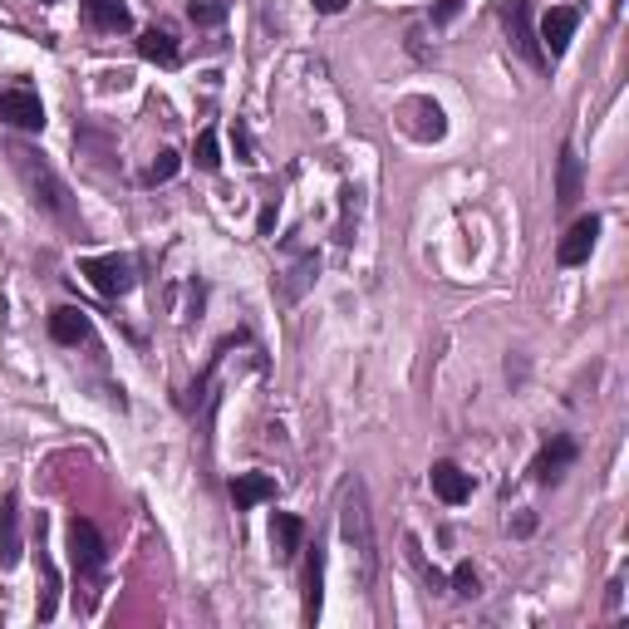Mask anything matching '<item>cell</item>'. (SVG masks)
I'll use <instances>...</instances> for the list:
<instances>
[{"label": "cell", "mask_w": 629, "mask_h": 629, "mask_svg": "<svg viewBox=\"0 0 629 629\" xmlns=\"http://www.w3.org/2000/svg\"><path fill=\"white\" fill-rule=\"evenodd\" d=\"M340 536L344 546L354 551L359 566V585L369 590L379 580V536H374V512H369V492L359 477H349L340 487Z\"/></svg>", "instance_id": "cell-1"}, {"label": "cell", "mask_w": 629, "mask_h": 629, "mask_svg": "<svg viewBox=\"0 0 629 629\" xmlns=\"http://www.w3.org/2000/svg\"><path fill=\"white\" fill-rule=\"evenodd\" d=\"M10 163H15L20 182H25V192H30V202H35L40 212H50L55 222H79L64 177H59L55 163H50L40 148H30V143H10Z\"/></svg>", "instance_id": "cell-2"}, {"label": "cell", "mask_w": 629, "mask_h": 629, "mask_svg": "<svg viewBox=\"0 0 629 629\" xmlns=\"http://www.w3.org/2000/svg\"><path fill=\"white\" fill-rule=\"evenodd\" d=\"M69 556H74L79 580H89V585L109 571V546H104V536H99V526H94V521H84V516H74V521H69Z\"/></svg>", "instance_id": "cell-3"}, {"label": "cell", "mask_w": 629, "mask_h": 629, "mask_svg": "<svg viewBox=\"0 0 629 629\" xmlns=\"http://www.w3.org/2000/svg\"><path fill=\"white\" fill-rule=\"evenodd\" d=\"M286 256H290V266L276 276V300H281V305H295L305 290L315 286V276H320V256H315L310 246H300V241H290Z\"/></svg>", "instance_id": "cell-4"}, {"label": "cell", "mask_w": 629, "mask_h": 629, "mask_svg": "<svg viewBox=\"0 0 629 629\" xmlns=\"http://www.w3.org/2000/svg\"><path fill=\"white\" fill-rule=\"evenodd\" d=\"M79 276H89V286L99 290V295L118 300V295L133 290V261L118 256V251H109V256H89V261H79Z\"/></svg>", "instance_id": "cell-5"}, {"label": "cell", "mask_w": 629, "mask_h": 629, "mask_svg": "<svg viewBox=\"0 0 629 629\" xmlns=\"http://www.w3.org/2000/svg\"><path fill=\"white\" fill-rule=\"evenodd\" d=\"M0 123L20 128V133H40L45 128V104L35 89H5L0 94Z\"/></svg>", "instance_id": "cell-6"}, {"label": "cell", "mask_w": 629, "mask_h": 629, "mask_svg": "<svg viewBox=\"0 0 629 629\" xmlns=\"http://www.w3.org/2000/svg\"><path fill=\"white\" fill-rule=\"evenodd\" d=\"M531 10H536L531 0H512V5H507V35H512L516 55L541 69V64H546V50H541V40H536V30H531Z\"/></svg>", "instance_id": "cell-7"}, {"label": "cell", "mask_w": 629, "mask_h": 629, "mask_svg": "<svg viewBox=\"0 0 629 629\" xmlns=\"http://www.w3.org/2000/svg\"><path fill=\"white\" fill-rule=\"evenodd\" d=\"M575 25H580V10L575 5H551L546 15H541V30H536V40H541V50L551 59L566 55V45H571Z\"/></svg>", "instance_id": "cell-8"}, {"label": "cell", "mask_w": 629, "mask_h": 629, "mask_svg": "<svg viewBox=\"0 0 629 629\" xmlns=\"http://www.w3.org/2000/svg\"><path fill=\"white\" fill-rule=\"evenodd\" d=\"M595 241H600V217H580V222L561 236L556 261H561V266H585V261H590V251H595Z\"/></svg>", "instance_id": "cell-9"}, {"label": "cell", "mask_w": 629, "mask_h": 629, "mask_svg": "<svg viewBox=\"0 0 629 629\" xmlns=\"http://www.w3.org/2000/svg\"><path fill=\"white\" fill-rule=\"evenodd\" d=\"M20 502H15V492H5L0 497V571H15L20 566Z\"/></svg>", "instance_id": "cell-10"}, {"label": "cell", "mask_w": 629, "mask_h": 629, "mask_svg": "<svg viewBox=\"0 0 629 629\" xmlns=\"http://www.w3.org/2000/svg\"><path fill=\"white\" fill-rule=\"evenodd\" d=\"M231 502L236 512H251L261 502H276V477L271 472H236L231 477Z\"/></svg>", "instance_id": "cell-11"}, {"label": "cell", "mask_w": 629, "mask_h": 629, "mask_svg": "<svg viewBox=\"0 0 629 629\" xmlns=\"http://www.w3.org/2000/svg\"><path fill=\"white\" fill-rule=\"evenodd\" d=\"M571 462H575L571 438H551V443L536 453V462H531V477H536V482H561V477L571 472Z\"/></svg>", "instance_id": "cell-12"}, {"label": "cell", "mask_w": 629, "mask_h": 629, "mask_svg": "<svg viewBox=\"0 0 629 629\" xmlns=\"http://www.w3.org/2000/svg\"><path fill=\"white\" fill-rule=\"evenodd\" d=\"M428 482H433V492H438V497H443L448 507H462V502L472 497V477L462 472L458 462H433Z\"/></svg>", "instance_id": "cell-13"}, {"label": "cell", "mask_w": 629, "mask_h": 629, "mask_svg": "<svg viewBox=\"0 0 629 629\" xmlns=\"http://www.w3.org/2000/svg\"><path fill=\"white\" fill-rule=\"evenodd\" d=\"M271 546H276V561H295L305 551V521L295 512H276L271 516Z\"/></svg>", "instance_id": "cell-14"}, {"label": "cell", "mask_w": 629, "mask_h": 629, "mask_svg": "<svg viewBox=\"0 0 629 629\" xmlns=\"http://www.w3.org/2000/svg\"><path fill=\"white\" fill-rule=\"evenodd\" d=\"M580 187H585V172H580V158L575 148H561V163H556V207L571 212L580 202Z\"/></svg>", "instance_id": "cell-15"}, {"label": "cell", "mask_w": 629, "mask_h": 629, "mask_svg": "<svg viewBox=\"0 0 629 629\" xmlns=\"http://www.w3.org/2000/svg\"><path fill=\"white\" fill-rule=\"evenodd\" d=\"M79 10H84V20H89L94 30H109V35L133 25V15H128L123 0H79Z\"/></svg>", "instance_id": "cell-16"}, {"label": "cell", "mask_w": 629, "mask_h": 629, "mask_svg": "<svg viewBox=\"0 0 629 629\" xmlns=\"http://www.w3.org/2000/svg\"><path fill=\"white\" fill-rule=\"evenodd\" d=\"M50 340L55 344H84L89 340V315L79 305H59L50 310Z\"/></svg>", "instance_id": "cell-17"}, {"label": "cell", "mask_w": 629, "mask_h": 629, "mask_svg": "<svg viewBox=\"0 0 629 629\" xmlns=\"http://www.w3.org/2000/svg\"><path fill=\"white\" fill-rule=\"evenodd\" d=\"M138 55L163 64V69H177V64H182V50H177V40H172L168 30H143V35H138Z\"/></svg>", "instance_id": "cell-18"}, {"label": "cell", "mask_w": 629, "mask_h": 629, "mask_svg": "<svg viewBox=\"0 0 629 629\" xmlns=\"http://www.w3.org/2000/svg\"><path fill=\"white\" fill-rule=\"evenodd\" d=\"M320 600H325V551L315 546V551H310V566H305V620H310V625L320 620Z\"/></svg>", "instance_id": "cell-19"}, {"label": "cell", "mask_w": 629, "mask_h": 629, "mask_svg": "<svg viewBox=\"0 0 629 629\" xmlns=\"http://www.w3.org/2000/svg\"><path fill=\"white\" fill-rule=\"evenodd\" d=\"M403 109H408V114H418V123H413V133H418V138H443V133H448V118H443V109H438L433 99H408Z\"/></svg>", "instance_id": "cell-20"}, {"label": "cell", "mask_w": 629, "mask_h": 629, "mask_svg": "<svg viewBox=\"0 0 629 629\" xmlns=\"http://www.w3.org/2000/svg\"><path fill=\"white\" fill-rule=\"evenodd\" d=\"M227 10H231V0H187V15H192V25H202V30L222 25Z\"/></svg>", "instance_id": "cell-21"}, {"label": "cell", "mask_w": 629, "mask_h": 629, "mask_svg": "<svg viewBox=\"0 0 629 629\" xmlns=\"http://www.w3.org/2000/svg\"><path fill=\"white\" fill-rule=\"evenodd\" d=\"M448 585H453V595H462V600H477V595H482V575H477L472 561H458L453 575H448Z\"/></svg>", "instance_id": "cell-22"}, {"label": "cell", "mask_w": 629, "mask_h": 629, "mask_svg": "<svg viewBox=\"0 0 629 629\" xmlns=\"http://www.w3.org/2000/svg\"><path fill=\"white\" fill-rule=\"evenodd\" d=\"M192 163H197L202 172H217V168H222V158H217V133H212V128H202V133H197Z\"/></svg>", "instance_id": "cell-23"}, {"label": "cell", "mask_w": 629, "mask_h": 629, "mask_svg": "<svg viewBox=\"0 0 629 629\" xmlns=\"http://www.w3.org/2000/svg\"><path fill=\"white\" fill-rule=\"evenodd\" d=\"M177 163H182V158H177V153H168V148H163V153L153 158V168H148V182L158 187V182H168V177H177Z\"/></svg>", "instance_id": "cell-24"}, {"label": "cell", "mask_w": 629, "mask_h": 629, "mask_svg": "<svg viewBox=\"0 0 629 629\" xmlns=\"http://www.w3.org/2000/svg\"><path fill=\"white\" fill-rule=\"evenodd\" d=\"M231 138H236V158H241V163H251V133H246V123H236V128H231Z\"/></svg>", "instance_id": "cell-25"}, {"label": "cell", "mask_w": 629, "mask_h": 629, "mask_svg": "<svg viewBox=\"0 0 629 629\" xmlns=\"http://www.w3.org/2000/svg\"><path fill=\"white\" fill-rule=\"evenodd\" d=\"M458 10H462V0H438V5H433V20L448 25V20H458Z\"/></svg>", "instance_id": "cell-26"}, {"label": "cell", "mask_w": 629, "mask_h": 629, "mask_svg": "<svg viewBox=\"0 0 629 629\" xmlns=\"http://www.w3.org/2000/svg\"><path fill=\"white\" fill-rule=\"evenodd\" d=\"M531 531H536V516L521 512V516H516V536H531Z\"/></svg>", "instance_id": "cell-27"}, {"label": "cell", "mask_w": 629, "mask_h": 629, "mask_svg": "<svg viewBox=\"0 0 629 629\" xmlns=\"http://www.w3.org/2000/svg\"><path fill=\"white\" fill-rule=\"evenodd\" d=\"M344 5H349V0H315V10H320V15H340Z\"/></svg>", "instance_id": "cell-28"}, {"label": "cell", "mask_w": 629, "mask_h": 629, "mask_svg": "<svg viewBox=\"0 0 629 629\" xmlns=\"http://www.w3.org/2000/svg\"><path fill=\"white\" fill-rule=\"evenodd\" d=\"M620 590H625V580H610V615H620Z\"/></svg>", "instance_id": "cell-29"}, {"label": "cell", "mask_w": 629, "mask_h": 629, "mask_svg": "<svg viewBox=\"0 0 629 629\" xmlns=\"http://www.w3.org/2000/svg\"><path fill=\"white\" fill-rule=\"evenodd\" d=\"M276 227V202H266V207H261V231H271Z\"/></svg>", "instance_id": "cell-30"}]
</instances>
